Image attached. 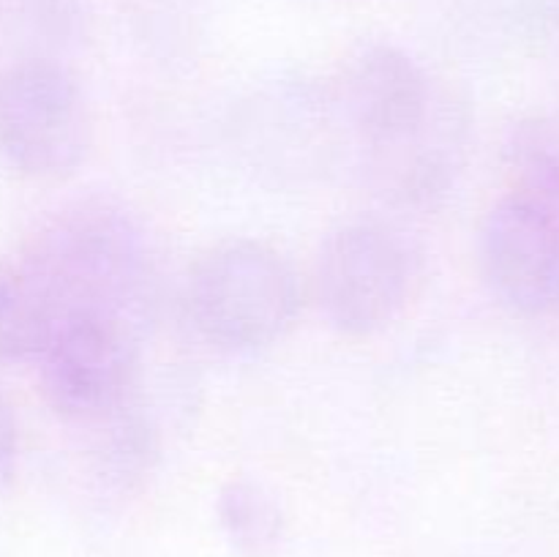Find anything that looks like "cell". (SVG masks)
Segmentation results:
<instances>
[{"mask_svg": "<svg viewBox=\"0 0 559 557\" xmlns=\"http://www.w3.org/2000/svg\"><path fill=\"white\" fill-rule=\"evenodd\" d=\"M298 311V273L262 240H224L197 260L189 276L191 322L222 353H260L282 342Z\"/></svg>", "mask_w": 559, "mask_h": 557, "instance_id": "obj_3", "label": "cell"}, {"mask_svg": "<svg viewBox=\"0 0 559 557\" xmlns=\"http://www.w3.org/2000/svg\"><path fill=\"white\" fill-rule=\"evenodd\" d=\"M25 16L36 31L47 33L49 38H74L82 25L80 0H22Z\"/></svg>", "mask_w": 559, "mask_h": 557, "instance_id": "obj_11", "label": "cell"}, {"mask_svg": "<svg viewBox=\"0 0 559 557\" xmlns=\"http://www.w3.org/2000/svg\"><path fill=\"white\" fill-rule=\"evenodd\" d=\"M63 322L58 304L22 260H0V364L38 360Z\"/></svg>", "mask_w": 559, "mask_h": 557, "instance_id": "obj_8", "label": "cell"}, {"mask_svg": "<svg viewBox=\"0 0 559 557\" xmlns=\"http://www.w3.org/2000/svg\"><path fill=\"white\" fill-rule=\"evenodd\" d=\"M216 517L224 538L240 557H267L284 538V508L257 478L227 481L218 489Z\"/></svg>", "mask_w": 559, "mask_h": 557, "instance_id": "obj_9", "label": "cell"}, {"mask_svg": "<svg viewBox=\"0 0 559 557\" xmlns=\"http://www.w3.org/2000/svg\"><path fill=\"white\" fill-rule=\"evenodd\" d=\"M484 282L500 306L519 317L559 309V222L522 194L491 205L478 233Z\"/></svg>", "mask_w": 559, "mask_h": 557, "instance_id": "obj_7", "label": "cell"}, {"mask_svg": "<svg viewBox=\"0 0 559 557\" xmlns=\"http://www.w3.org/2000/svg\"><path fill=\"white\" fill-rule=\"evenodd\" d=\"M27 268L47 287L60 315H104L134 325L153 282L140 224L109 200H80L33 235Z\"/></svg>", "mask_w": 559, "mask_h": 557, "instance_id": "obj_2", "label": "cell"}, {"mask_svg": "<svg viewBox=\"0 0 559 557\" xmlns=\"http://www.w3.org/2000/svg\"><path fill=\"white\" fill-rule=\"evenodd\" d=\"M16 459H20V435H16V420L9 402L0 396V489L11 484L16 473Z\"/></svg>", "mask_w": 559, "mask_h": 557, "instance_id": "obj_12", "label": "cell"}, {"mask_svg": "<svg viewBox=\"0 0 559 557\" xmlns=\"http://www.w3.org/2000/svg\"><path fill=\"white\" fill-rule=\"evenodd\" d=\"M418 260L396 227L358 218L333 229L317 257L314 289L322 317L347 339L391 328L413 295Z\"/></svg>", "mask_w": 559, "mask_h": 557, "instance_id": "obj_4", "label": "cell"}, {"mask_svg": "<svg viewBox=\"0 0 559 557\" xmlns=\"http://www.w3.org/2000/svg\"><path fill=\"white\" fill-rule=\"evenodd\" d=\"M91 145V107L60 60L33 55L0 74V153L16 173L63 180L85 164Z\"/></svg>", "mask_w": 559, "mask_h": 557, "instance_id": "obj_5", "label": "cell"}, {"mask_svg": "<svg viewBox=\"0 0 559 557\" xmlns=\"http://www.w3.org/2000/svg\"><path fill=\"white\" fill-rule=\"evenodd\" d=\"M506 164L516 194L527 197L559 222V120L549 115L516 120L508 131Z\"/></svg>", "mask_w": 559, "mask_h": 557, "instance_id": "obj_10", "label": "cell"}, {"mask_svg": "<svg viewBox=\"0 0 559 557\" xmlns=\"http://www.w3.org/2000/svg\"><path fill=\"white\" fill-rule=\"evenodd\" d=\"M36 364L52 413L69 424L98 426L131 402L140 369L134 325L118 317L69 315Z\"/></svg>", "mask_w": 559, "mask_h": 557, "instance_id": "obj_6", "label": "cell"}, {"mask_svg": "<svg viewBox=\"0 0 559 557\" xmlns=\"http://www.w3.org/2000/svg\"><path fill=\"white\" fill-rule=\"evenodd\" d=\"M336 104L377 189L413 205L448 194L467 126L407 49L391 42L355 49L338 76Z\"/></svg>", "mask_w": 559, "mask_h": 557, "instance_id": "obj_1", "label": "cell"}]
</instances>
